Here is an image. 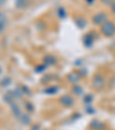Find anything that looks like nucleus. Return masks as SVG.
<instances>
[{
  "label": "nucleus",
  "instance_id": "obj_3",
  "mask_svg": "<svg viewBox=\"0 0 115 130\" xmlns=\"http://www.w3.org/2000/svg\"><path fill=\"white\" fill-rule=\"evenodd\" d=\"M105 19H106L105 14H98L93 17V22H94L95 24H99V23H101L103 21H105Z\"/></svg>",
  "mask_w": 115,
  "mask_h": 130
},
{
  "label": "nucleus",
  "instance_id": "obj_4",
  "mask_svg": "<svg viewBox=\"0 0 115 130\" xmlns=\"http://www.w3.org/2000/svg\"><path fill=\"white\" fill-rule=\"evenodd\" d=\"M23 4H24V0H20V4H19L17 6H22Z\"/></svg>",
  "mask_w": 115,
  "mask_h": 130
},
{
  "label": "nucleus",
  "instance_id": "obj_5",
  "mask_svg": "<svg viewBox=\"0 0 115 130\" xmlns=\"http://www.w3.org/2000/svg\"><path fill=\"white\" fill-rule=\"evenodd\" d=\"M113 9H114V13H115V6H113Z\"/></svg>",
  "mask_w": 115,
  "mask_h": 130
},
{
  "label": "nucleus",
  "instance_id": "obj_2",
  "mask_svg": "<svg viewBox=\"0 0 115 130\" xmlns=\"http://www.w3.org/2000/svg\"><path fill=\"white\" fill-rule=\"evenodd\" d=\"M61 103L63 104L64 106H70L71 104L74 103V100H73V98H71V97L64 96V97H62V98H61Z\"/></svg>",
  "mask_w": 115,
  "mask_h": 130
},
{
  "label": "nucleus",
  "instance_id": "obj_1",
  "mask_svg": "<svg viewBox=\"0 0 115 130\" xmlns=\"http://www.w3.org/2000/svg\"><path fill=\"white\" fill-rule=\"evenodd\" d=\"M101 31L104 32V35H106V36H113V35L115 34V25L113 24V23H105V24H103V27H101Z\"/></svg>",
  "mask_w": 115,
  "mask_h": 130
}]
</instances>
